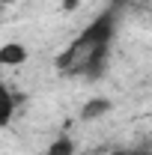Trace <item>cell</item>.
<instances>
[{
  "label": "cell",
  "instance_id": "obj_1",
  "mask_svg": "<svg viewBox=\"0 0 152 155\" xmlns=\"http://www.w3.org/2000/svg\"><path fill=\"white\" fill-rule=\"evenodd\" d=\"M114 36V12H101L98 18L84 30V36L78 39L84 48H98V45H107Z\"/></svg>",
  "mask_w": 152,
  "mask_h": 155
},
{
  "label": "cell",
  "instance_id": "obj_2",
  "mask_svg": "<svg viewBox=\"0 0 152 155\" xmlns=\"http://www.w3.org/2000/svg\"><path fill=\"white\" fill-rule=\"evenodd\" d=\"M24 60H27V48L18 45V42H6L0 48V63L3 66H21Z\"/></svg>",
  "mask_w": 152,
  "mask_h": 155
},
{
  "label": "cell",
  "instance_id": "obj_3",
  "mask_svg": "<svg viewBox=\"0 0 152 155\" xmlns=\"http://www.w3.org/2000/svg\"><path fill=\"white\" fill-rule=\"evenodd\" d=\"M107 110H111V101H107V98H90V101L84 104L81 116H84V119H98V116H104Z\"/></svg>",
  "mask_w": 152,
  "mask_h": 155
},
{
  "label": "cell",
  "instance_id": "obj_4",
  "mask_svg": "<svg viewBox=\"0 0 152 155\" xmlns=\"http://www.w3.org/2000/svg\"><path fill=\"white\" fill-rule=\"evenodd\" d=\"M45 155H75V140L72 137H57Z\"/></svg>",
  "mask_w": 152,
  "mask_h": 155
},
{
  "label": "cell",
  "instance_id": "obj_5",
  "mask_svg": "<svg viewBox=\"0 0 152 155\" xmlns=\"http://www.w3.org/2000/svg\"><path fill=\"white\" fill-rule=\"evenodd\" d=\"M0 98H3V116H0V122H3V125H9V119H12V110H15V101H18V98L12 96L9 90H3Z\"/></svg>",
  "mask_w": 152,
  "mask_h": 155
},
{
  "label": "cell",
  "instance_id": "obj_6",
  "mask_svg": "<svg viewBox=\"0 0 152 155\" xmlns=\"http://www.w3.org/2000/svg\"><path fill=\"white\" fill-rule=\"evenodd\" d=\"M63 6H66V9H75V6H78V0H66Z\"/></svg>",
  "mask_w": 152,
  "mask_h": 155
},
{
  "label": "cell",
  "instance_id": "obj_7",
  "mask_svg": "<svg viewBox=\"0 0 152 155\" xmlns=\"http://www.w3.org/2000/svg\"><path fill=\"white\" fill-rule=\"evenodd\" d=\"M111 3H114V6H125L128 0H111Z\"/></svg>",
  "mask_w": 152,
  "mask_h": 155
},
{
  "label": "cell",
  "instance_id": "obj_8",
  "mask_svg": "<svg viewBox=\"0 0 152 155\" xmlns=\"http://www.w3.org/2000/svg\"><path fill=\"white\" fill-rule=\"evenodd\" d=\"M114 155H125V152H114Z\"/></svg>",
  "mask_w": 152,
  "mask_h": 155
},
{
  "label": "cell",
  "instance_id": "obj_9",
  "mask_svg": "<svg viewBox=\"0 0 152 155\" xmlns=\"http://www.w3.org/2000/svg\"><path fill=\"white\" fill-rule=\"evenodd\" d=\"M134 155H143V152H134Z\"/></svg>",
  "mask_w": 152,
  "mask_h": 155
}]
</instances>
